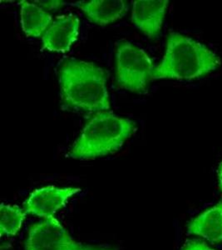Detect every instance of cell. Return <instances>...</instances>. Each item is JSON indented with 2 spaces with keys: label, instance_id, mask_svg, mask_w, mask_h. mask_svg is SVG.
<instances>
[{
  "label": "cell",
  "instance_id": "1",
  "mask_svg": "<svg viewBox=\"0 0 222 250\" xmlns=\"http://www.w3.org/2000/svg\"><path fill=\"white\" fill-rule=\"evenodd\" d=\"M58 80L66 105L97 113L110 108L107 75L93 62L67 60L60 68Z\"/></svg>",
  "mask_w": 222,
  "mask_h": 250
},
{
  "label": "cell",
  "instance_id": "2",
  "mask_svg": "<svg viewBox=\"0 0 222 250\" xmlns=\"http://www.w3.org/2000/svg\"><path fill=\"white\" fill-rule=\"evenodd\" d=\"M222 60L197 40L177 32L168 36L165 54L155 67L153 80H190L203 77L219 68Z\"/></svg>",
  "mask_w": 222,
  "mask_h": 250
},
{
  "label": "cell",
  "instance_id": "3",
  "mask_svg": "<svg viewBox=\"0 0 222 250\" xmlns=\"http://www.w3.org/2000/svg\"><path fill=\"white\" fill-rule=\"evenodd\" d=\"M136 130V123L129 118L107 111L97 112L83 128L66 157L90 160L108 156L119 151Z\"/></svg>",
  "mask_w": 222,
  "mask_h": 250
},
{
  "label": "cell",
  "instance_id": "4",
  "mask_svg": "<svg viewBox=\"0 0 222 250\" xmlns=\"http://www.w3.org/2000/svg\"><path fill=\"white\" fill-rule=\"evenodd\" d=\"M155 66L145 50L129 41H121L116 53L117 87L137 94L148 91Z\"/></svg>",
  "mask_w": 222,
  "mask_h": 250
},
{
  "label": "cell",
  "instance_id": "5",
  "mask_svg": "<svg viewBox=\"0 0 222 250\" xmlns=\"http://www.w3.org/2000/svg\"><path fill=\"white\" fill-rule=\"evenodd\" d=\"M84 247L54 217L29 228L24 250H83Z\"/></svg>",
  "mask_w": 222,
  "mask_h": 250
},
{
  "label": "cell",
  "instance_id": "6",
  "mask_svg": "<svg viewBox=\"0 0 222 250\" xmlns=\"http://www.w3.org/2000/svg\"><path fill=\"white\" fill-rule=\"evenodd\" d=\"M75 187L59 188L55 185L37 188L33 191L23 203L26 213L41 219L54 218L57 211L64 207L69 199L81 192Z\"/></svg>",
  "mask_w": 222,
  "mask_h": 250
},
{
  "label": "cell",
  "instance_id": "7",
  "mask_svg": "<svg viewBox=\"0 0 222 250\" xmlns=\"http://www.w3.org/2000/svg\"><path fill=\"white\" fill-rule=\"evenodd\" d=\"M168 4L167 0H136L132 6L131 22L148 39H157L163 29Z\"/></svg>",
  "mask_w": 222,
  "mask_h": 250
},
{
  "label": "cell",
  "instance_id": "8",
  "mask_svg": "<svg viewBox=\"0 0 222 250\" xmlns=\"http://www.w3.org/2000/svg\"><path fill=\"white\" fill-rule=\"evenodd\" d=\"M80 20L74 14L57 16L42 37L43 48L65 53L79 35Z\"/></svg>",
  "mask_w": 222,
  "mask_h": 250
},
{
  "label": "cell",
  "instance_id": "9",
  "mask_svg": "<svg viewBox=\"0 0 222 250\" xmlns=\"http://www.w3.org/2000/svg\"><path fill=\"white\" fill-rule=\"evenodd\" d=\"M79 8L92 23L107 26L122 19L128 13L129 5L123 0L80 1L72 4Z\"/></svg>",
  "mask_w": 222,
  "mask_h": 250
},
{
  "label": "cell",
  "instance_id": "10",
  "mask_svg": "<svg viewBox=\"0 0 222 250\" xmlns=\"http://www.w3.org/2000/svg\"><path fill=\"white\" fill-rule=\"evenodd\" d=\"M188 233L201 236L211 243L222 242V202L192 219Z\"/></svg>",
  "mask_w": 222,
  "mask_h": 250
},
{
  "label": "cell",
  "instance_id": "11",
  "mask_svg": "<svg viewBox=\"0 0 222 250\" xmlns=\"http://www.w3.org/2000/svg\"><path fill=\"white\" fill-rule=\"evenodd\" d=\"M20 3L21 26L26 37H43L44 33L54 22L52 15L35 2L21 1Z\"/></svg>",
  "mask_w": 222,
  "mask_h": 250
},
{
  "label": "cell",
  "instance_id": "12",
  "mask_svg": "<svg viewBox=\"0 0 222 250\" xmlns=\"http://www.w3.org/2000/svg\"><path fill=\"white\" fill-rule=\"evenodd\" d=\"M26 211L16 205H5L2 203L0 206V232L1 236L13 237L17 235L22 229L26 219Z\"/></svg>",
  "mask_w": 222,
  "mask_h": 250
},
{
  "label": "cell",
  "instance_id": "13",
  "mask_svg": "<svg viewBox=\"0 0 222 250\" xmlns=\"http://www.w3.org/2000/svg\"><path fill=\"white\" fill-rule=\"evenodd\" d=\"M181 250H215L209 247L205 242L200 239H188Z\"/></svg>",
  "mask_w": 222,
  "mask_h": 250
},
{
  "label": "cell",
  "instance_id": "14",
  "mask_svg": "<svg viewBox=\"0 0 222 250\" xmlns=\"http://www.w3.org/2000/svg\"><path fill=\"white\" fill-rule=\"evenodd\" d=\"M37 5L41 7L42 9L44 10H50V9H56L60 7V6L63 5L64 3L62 1H35V2Z\"/></svg>",
  "mask_w": 222,
  "mask_h": 250
},
{
  "label": "cell",
  "instance_id": "15",
  "mask_svg": "<svg viewBox=\"0 0 222 250\" xmlns=\"http://www.w3.org/2000/svg\"><path fill=\"white\" fill-rule=\"evenodd\" d=\"M83 250H117L113 247H106V246H92V245H85Z\"/></svg>",
  "mask_w": 222,
  "mask_h": 250
},
{
  "label": "cell",
  "instance_id": "16",
  "mask_svg": "<svg viewBox=\"0 0 222 250\" xmlns=\"http://www.w3.org/2000/svg\"><path fill=\"white\" fill-rule=\"evenodd\" d=\"M0 250H15V249L10 243L5 242V243H3V244L1 245Z\"/></svg>",
  "mask_w": 222,
  "mask_h": 250
},
{
  "label": "cell",
  "instance_id": "17",
  "mask_svg": "<svg viewBox=\"0 0 222 250\" xmlns=\"http://www.w3.org/2000/svg\"><path fill=\"white\" fill-rule=\"evenodd\" d=\"M218 178H219L220 187L222 190V162L220 165L219 168H218Z\"/></svg>",
  "mask_w": 222,
  "mask_h": 250
}]
</instances>
